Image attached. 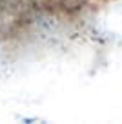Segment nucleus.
Returning <instances> with one entry per match:
<instances>
[]
</instances>
